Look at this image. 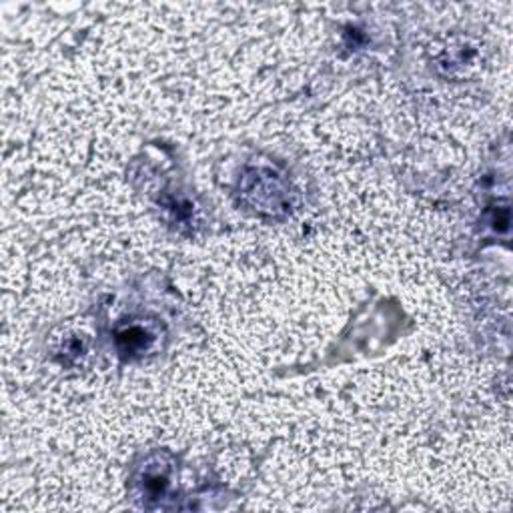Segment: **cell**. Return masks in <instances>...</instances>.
<instances>
[{"label": "cell", "instance_id": "6da1fadb", "mask_svg": "<svg viewBox=\"0 0 513 513\" xmlns=\"http://www.w3.org/2000/svg\"><path fill=\"white\" fill-rule=\"evenodd\" d=\"M147 341H149V335L145 333L143 329L139 327H132V329H127L123 333H119V345L125 353H132V351H141L147 347Z\"/></svg>", "mask_w": 513, "mask_h": 513}]
</instances>
